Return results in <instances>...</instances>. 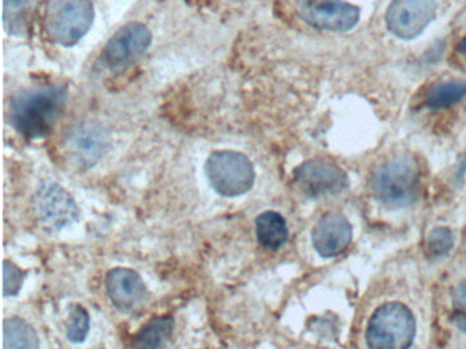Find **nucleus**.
<instances>
[{
    "label": "nucleus",
    "mask_w": 466,
    "mask_h": 349,
    "mask_svg": "<svg viewBox=\"0 0 466 349\" xmlns=\"http://www.w3.org/2000/svg\"><path fill=\"white\" fill-rule=\"evenodd\" d=\"M66 105V90L58 85L29 87L10 104V122L26 138L50 135Z\"/></svg>",
    "instance_id": "nucleus-1"
},
{
    "label": "nucleus",
    "mask_w": 466,
    "mask_h": 349,
    "mask_svg": "<svg viewBox=\"0 0 466 349\" xmlns=\"http://www.w3.org/2000/svg\"><path fill=\"white\" fill-rule=\"evenodd\" d=\"M370 190L384 206H409L420 193L419 164L406 155L381 164L370 177Z\"/></svg>",
    "instance_id": "nucleus-2"
},
{
    "label": "nucleus",
    "mask_w": 466,
    "mask_h": 349,
    "mask_svg": "<svg viewBox=\"0 0 466 349\" xmlns=\"http://www.w3.org/2000/svg\"><path fill=\"white\" fill-rule=\"evenodd\" d=\"M95 21L92 0H47L43 27L53 43L62 46L77 44L91 30Z\"/></svg>",
    "instance_id": "nucleus-3"
},
{
    "label": "nucleus",
    "mask_w": 466,
    "mask_h": 349,
    "mask_svg": "<svg viewBox=\"0 0 466 349\" xmlns=\"http://www.w3.org/2000/svg\"><path fill=\"white\" fill-rule=\"evenodd\" d=\"M414 335L413 314L398 302L386 303L375 310L365 333L370 349H410Z\"/></svg>",
    "instance_id": "nucleus-4"
},
{
    "label": "nucleus",
    "mask_w": 466,
    "mask_h": 349,
    "mask_svg": "<svg viewBox=\"0 0 466 349\" xmlns=\"http://www.w3.org/2000/svg\"><path fill=\"white\" fill-rule=\"evenodd\" d=\"M206 174L212 190L226 198L249 193L256 179L252 161L236 150L211 153L206 163Z\"/></svg>",
    "instance_id": "nucleus-5"
},
{
    "label": "nucleus",
    "mask_w": 466,
    "mask_h": 349,
    "mask_svg": "<svg viewBox=\"0 0 466 349\" xmlns=\"http://www.w3.org/2000/svg\"><path fill=\"white\" fill-rule=\"evenodd\" d=\"M34 206L43 228L62 231L80 220L77 202L56 182H43L34 196Z\"/></svg>",
    "instance_id": "nucleus-6"
},
{
    "label": "nucleus",
    "mask_w": 466,
    "mask_h": 349,
    "mask_svg": "<svg viewBox=\"0 0 466 349\" xmlns=\"http://www.w3.org/2000/svg\"><path fill=\"white\" fill-rule=\"evenodd\" d=\"M299 18L319 30L349 32L360 21V8L346 0H297Z\"/></svg>",
    "instance_id": "nucleus-7"
},
{
    "label": "nucleus",
    "mask_w": 466,
    "mask_h": 349,
    "mask_svg": "<svg viewBox=\"0 0 466 349\" xmlns=\"http://www.w3.org/2000/svg\"><path fill=\"white\" fill-rule=\"evenodd\" d=\"M110 146V134L99 123L86 122L76 125L65 139L67 161L80 171L96 165Z\"/></svg>",
    "instance_id": "nucleus-8"
},
{
    "label": "nucleus",
    "mask_w": 466,
    "mask_h": 349,
    "mask_svg": "<svg viewBox=\"0 0 466 349\" xmlns=\"http://www.w3.org/2000/svg\"><path fill=\"white\" fill-rule=\"evenodd\" d=\"M438 0H392L386 13V26L400 40L419 37L433 21Z\"/></svg>",
    "instance_id": "nucleus-9"
},
{
    "label": "nucleus",
    "mask_w": 466,
    "mask_h": 349,
    "mask_svg": "<svg viewBox=\"0 0 466 349\" xmlns=\"http://www.w3.org/2000/svg\"><path fill=\"white\" fill-rule=\"evenodd\" d=\"M152 43V33L141 22H130L114 33L103 49V62L110 70H122L140 59Z\"/></svg>",
    "instance_id": "nucleus-10"
},
{
    "label": "nucleus",
    "mask_w": 466,
    "mask_h": 349,
    "mask_svg": "<svg viewBox=\"0 0 466 349\" xmlns=\"http://www.w3.org/2000/svg\"><path fill=\"white\" fill-rule=\"evenodd\" d=\"M294 183L309 198L337 195L348 187L345 172L323 160H309L294 169Z\"/></svg>",
    "instance_id": "nucleus-11"
},
{
    "label": "nucleus",
    "mask_w": 466,
    "mask_h": 349,
    "mask_svg": "<svg viewBox=\"0 0 466 349\" xmlns=\"http://www.w3.org/2000/svg\"><path fill=\"white\" fill-rule=\"evenodd\" d=\"M106 291L116 310L133 314L144 307L149 297L143 277L129 267H116L106 275Z\"/></svg>",
    "instance_id": "nucleus-12"
},
{
    "label": "nucleus",
    "mask_w": 466,
    "mask_h": 349,
    "mask_svg": "<svg viewBox=\"0 0 466 349\" xmlns=\"http://www.w3.org/2000/svg\"><path fill=\"white\" fill-rule=\"evenodd\" d=\"M351 239V224L340 213H329L321 217L312 232L313 247L323 258L340 255L350 245Z\"/></svg>",
    "instance_id": "nucleus-13"
},
{
    "label": "nucleus",
    "mask_w": 466,
    "mask_h": 349,
    "mask_svg": "<svg viewBox=\"0 0 466 349\" xmlns=\"http://www.w3.org/2000/svg\"><path fill=\"white\" fill-rule=\"evenodd\" d=\"M176 327L170 315H159L149 319L133 337V349H165Z\"/></svg>",
    "instance_id": "nucleus-14"
},
{
    "label": "nucleus",
    "mask_w": 466,
    "mask_h": 349,
    "mask_svg": "<svg viewBox=\"0 0 466 349\" xmlns=\"http://www.w3.org/2000/svg\"><path fill=\"white\" fill-rule=\"evenodd\" d=\"M258 243L268 250L277 251L289 239L288 224L285 217L274 210H267L258 215L255 221Z\"/></svg>",
    "instance_id": "nucleus-15"
},
{
    "label": "nucleus",
    "mask_w": 466,
    "mask_h": 349,
    "mask_svg": "<svg viewBox=\"0 0 466 349\" xmlns=\"http://www.w3.org/2000/svg\"><path fill=\"white\" fill-rule=\"evenodd\" d=\"M36 330L20 316H9L4 322V349H39Z\"/></svg>",
    "instance_id": "nucleus-16"
},
{
    "label": "nucleus",
    "mask_w": 466,
    "mask_h": 349,
    "mask_svg": "<svg viewBox=\"0 0 466 349\" xmlns=\"http://www.w3.org/2000/svg\"><path fill=\"white\" fill-rule=\"evenodd\" d=\"M466 97L465 81H446L435 85L425 98L428 108L446 109L462 101Z\"/></svg>",
    "instance_id": "nucleus-17"
},
{
    "label": "nucleus",
    "mask_w": 466,
    "mask_h": 349,
    "mask_svg": "<svg viewBox=\"0 0 466 349\" xmlns=\"http://www.w3.org/2000/svg\"><path fill=\"white\" fill-rule=\"evenodd\" d=\"M36 0H5L4 22L10 35H25Z\"/></svg>",
    "instance_id": "nucleus-18"
},
{
    "label": "nucleus",
    "mask_w": 466,
    "mask_h": 349,
    "mask_svg": "<svg viewBox=\"0 0 466 349\" xmlns=\"http://www.w3.org/2000/svg\"><path fill=\"white\" fill-rule=\"evenodd\" d=\"M91 326V316L84 305L73 304L67 308L66 318V337L75 344H81L86 341L89 334Z\"/></svg>",
    "instance_id": "nucleus-19"
},
{
    "label": "nucleus",
    "mask_w": 466,
    "mask_h": 349,
    "mask_svg": "<svg viewBox=\"0 0 466 349\" xmlns=\"http://www.w3.org/2000/svg\"><path fill=\"white\" fill-rule=\"evenodd\" d=\"M26 272L21 269L15 262L4 261V294L5 296H17L25 281Z\"/></svg>",
    "instance_id": "nucleus-20"
},
{
    "label": "nucleus",
    "mask_w": 466,
    "mask_h": 349,
    "mask_svg": "<svg viewBox=\"0 0 466 349\" xmlns=\"http://www.w3.org/2000/svg\"><path fill=\"white\" fill-rule=\"evenodd\" d=\"M428 251L432 256H443L451 250L454 245V236L449 228L438 226L431 231L428 236Z\"/></svg>",
    "instance_id": "nucleus-21"
},
{
    "label": "nucleus",
    "mask_w": 466,
    "mask_h": 349,
    "mask_svg": "<svg viewBox=\"0 0 466 349\" xmlns=\"http://www.w3.org/2000/svg\"><path fill=\"white\" fill-rule=\"evenodd\" d=\"M451 319L458 330L466 333V280L458 284L452 294Z\"/></svg>",
    "instance_id": "nucleus-22"
},
{
    "label": "nucleus",
    "mask_w": 466,
    "mask_h": 349,
    "mask_svg": "<svg viewBox=\"0 0 466 349\" xmlns=\"http://www.w3.org/2000/svg\"><path fill=\"white\" fill-rule=\"evenodd\" d=\"M460 49H461V54H462L463 56L466 57V37L463 38L462 41H461Z\"/></svg>",
    "instance_id": "nucleus-23"
}]
</instances>
